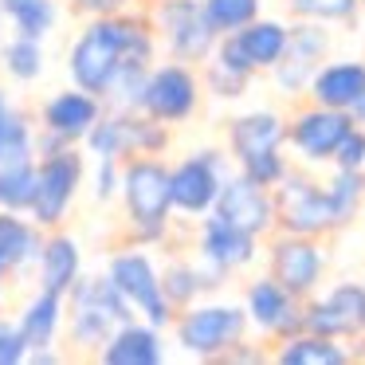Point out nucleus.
I'll return each instance as SVG.
<instances>
[{
	"mask_svg": "<svg viewBox=\"0 0 365 365\" xmlns=\"http://www.w3.org/2000/svg\"><path fill=\"white\" fill-rule=\"evenodd\" d=\"M153 59V32L142 16H98L71 48V79L79 91L106 95L122 59Z\"/></svg>",
	"mask_w": 365,
	"mask_h": 365,
	"instance_id": "f257e3e1",
	"label": "nucleus"
},
{
	"mask_svg": "<svg viewBox=\"0 0 365 365\" xmlns=\"http://www.w3.org/2000/svg\"><path fill=\"white\" fill-rule=\"evenodd\" d=\"M275 228L279 232H294V236H314L322 240L326 232H338V208L326 185L310 181L307 173L287 169V177L275 185Z\"/></svg>",
	"mask_w": 365,
	"mask_h": 365,
	"instance_id": "f03ea898",
	"label": "nucleus"
},
{
	"mask_svg": "<svg viewBox=\"0 0 365 365\" xmlns=\"http://www.w3.org/2000/svg\"><path fill=\"white\" fill-rule=\"evenodd\" d=\"M126 185V208L134 220V240L138 244H158L169 228V169L158 158H134L122 173Z\"/></svg>",
	"mask_w": 365,
	"mask_h": 365,
	"instance_id": "7ed1b4c3",
	"label": "nucleus"
},
{
	"mask_svg": "<svg viewBox=\"0 0 365 365\" xmlns=\"http://www.w3.org/2000/svg\"><path fill=\"white\" fill-rule=\"evenodd\" d=\"M247 334V310L232 302H208L189 307L185 318H177V341L185 354L197 357H224L232 346H240Z\"/></svg>",
	"mask_w": 365,
	"mask_h": 365,
	"instance_id": "20e7f679",
	"label": "nucleus"
},
{
	"mask_svg": "<svg viewBox=\"0 0 365 365\" xmlns=\"http://www.w3.org/2000/svg\"><path fill=\"white\" fill-rule=\"evenodd\" d=\"M83 181V158L67 145L59 153H48V158L36 165V197H32V220L40 228H56L67 216L75 192H79Z\"/></svg>",
	"mask_w": 365,
	"mask_h": 365,
	"instance_id": "39448f33",
	"label": "nucleus"
},
{
	"mask_svg": "<svg viewBox=\"0 0 365 365\" xmlns=\"http://www.w3.org/2000/svg\"><path fill=\"white\" fill-rule=\"evenodd\" d=\"M106 279L126 294L130 307L142 310L150 326L161 330V326L173 322V307H169L165 291H161V275H158V267L150 263V255H142V252L114 255L110 267H106Z\"/></svg>",
	"mask_w": 365,
	"mask_h": 365,
	"instance_id": "423d86ee",
	"label": "nucleus"
},
{
	"mask_svg": "<svg viewBox=\"0 0 365 365\" xmlns=\"http://www.w3.org/2000/svg\"><path fill=\"white\" fill-rule=\"evenodd\" d=\"M153 20L165 32V43L173 51V59H181V63H205L212 56L216 40H220L212 32V24H208L200 0H161Z\"/></svg>",
	"mask_w": 365,
	"mask_h": 365,
	"instance_id": "0eeeda50",
	"label": "nucleus"
},
{
	"mask_svg": "<svg viewBox=\"0 0 365 365\" xmlns=\"http://www.w3.org/2000/svg\"><path fill=\"white\" fill-rule=\"evenodd\" d=\"M271 259V279H275L283 291H291L294 299H310L314 287L322 283L326 271V252L314 236H294V232H283V236L271 240L267 247Z\"/></svg>",
	"mask_w": 365,
	"mask_h": 365,
	"instance_id": "6e6552de",
	"label": "nucleus"
},
{
	"mask_svg": "<svg viewBox=\"0 0 365 365\" xmlns=\"http://www.w3.org/2000/svg\"><path fill=\"white\" fill-rule=\"evenodd\" d=\"M200 106V79L189 63H165L153 71L150 67V79H145V91H142V114L158 122H185L192 118Z\"/></svg>",
	"mask_w": 365,
	"mask_h": 365,
	"instance_id": "1a4fd4ad",
	"label": "nucleus"
},
{
	"mask_svg": "<svg viewBox=\"0 0 365 365\" xmlns=\"http://www.w3.org/2000/svg\"><path fill=\"white\" fill-rule=\"evenodd\" d=\"M302 326L326 338H365V283H338L322 299L302 302Z\"/></svg>",
	"mask_w": 365,
	"mask_h": 365,
	"instance_id": "9d476101",
	"label": "nucleus"
},
{
	"mask_svg": "<svg viewBox=\"0 0 365 365\" xmlns=\"http://www.w3.org/2000/svg\"><path fill=\"white\" fill-rule=\"evenodd\" d=\"M224 185V158L212 150H200L169 169V200L185 216H208L216 205V192Z\"/></svg>",
	"mask_w": 365,
	"mask_h": 365,
	"instance_id": "9b49d317",
	"label": "nucleus"
},
{
	"mask_svg": "<svg viewBox=\"0 0 365 365\" xmlns=\"http://www.w3.org/2000/svg\"><path fill=\"white\" fill-rule=\"evenodd\" d=\"M349 130H354V118H349L346 110L310 103L307 110H299L287 122V142L294 145V153H299L302 161L322 165V161H334V150L341 145V138H346Z\"/></svg>",
	"mask_w": 365,
	"mask_h": 365,
	"instance_id": "f8f14e48",
	"label": "nucleus"
},
{
	"mask_svg": "<svg viewBox=\"0 0 365 365\" xmlns=\"http://www.w3.org/2000/svg\"><path fill=\"white\" fill-rule=\"evenodd\" d=\"M326 51H330V32H326V24H318V20H299V24L291 28V36H287L283 59L271 67L279 91L302 95V91L310 87V79H314V71L322 67Z\"/></svg>",
	"mask_w": 365,
	"mask_h": 365,
	"instance_id": "ddd939ff",
	"label": "nucleus"
},
{
	"mask_svg": "<svg viewBox=\"0 0 365 365\" xmlns=\"http://www.w3.org/2000/svg\"><path fill=\"white\" fill-rule=\"evenodd\" d=\"M216 216H224L228 224H236V228L252 232L255 240L267 236L271 228H275V197H271V189H263V185H255L252 177H224L220 192H216V205H212Z\"/></svg>",
	"mask_w": 365,
	"mask_h": 365,
	"instance_id": "4468645a",
	"label": "nucleus"
},
{
	"mask_svg": "<svg viewBox=\"0 0 365 365\" xmlns=\"http://www.w3.org/2000/svg\"><path fill=\"white\" fill-rule=\"evenodd\" d=\"M244 310H247V322H252L255 330L275 334L279 341L299 334V330H307V326H302V299H294L291 291H283L271 275L255 279V283L247 287V307Z\"/></svg>",
	"mask_w": 365,
	"mask_h": 365,
	"instance_id": "2eb2a0df",
	"label": "nucleus"
},
{
	"mask_svg": "<svg viewBox=\"0 0 365 365\" xmlns=\"http://www.w3.org/2000/svg\"><path fill=\"white\" fill-rule=\"evenodd\" d=\"M255 244H259V240H255L252 232H244V228H236V224H228L224 216L208 212V220L200 224L197 252L212 271L228 275V271H236V267H244V263L255 259Z\"/></svg>",
	"mask_w": 365,
	"mask_h": 365,
	"instance_id": "dca6fc26",
	"label": "nucleus"
},
{
	"mask_svg": "<svg viewBox=\"0 0 365 365\" xmlns=\"http://www.w3.org/2000/svg\"><path fill=\"white\" fill-rule=\"evenodd\" d=\"M103 118V106H98V98L91 95V91H63V95H51L48 103L40 106V126L51 130V134L67 138V142H75V138H87V130L95 126V122Z\"/></svg>",
	"mask_w": 365,
	"mask_h": 365,
	"instance_id": "f3484780",
	"label": "nucleus"
},
{
	"mask_svg": "<svg viewBox=\"0 0 365 365\" xmlns=\"http://www.w3.org/2000/svg\"><path fill=\"white\" fill-rule=\"evenodd\" d=\"M310 103L318 106H334V110H346L365 95V63L361 59H334L322 63L310 79Z\"/></svg>",
	"mask_w": 365,
	"mask_h": 365,
	"instance_id": "a211bd4d",
	"label": "nucleus"
},
{
	"mask_svg": "<svg viewBox=\"0 0 365 365\" xmlns=\"http://www.w3.org/2000/svg\"><path fill=\"white\" fill-rule=\"evenodd\" d=\"M283 142H287V122L279 118L275 110L240 114V118L228 126V150H232L236 161H247V158H255V153L279 150Z\"/></svg>",
	"mask_w": 365,
	"mask_h": 365,
	"instance_id": "6ab92c4d",
	"label": "nucleus"
},
{
	"mask_svg": "<svg viewBox=\"0 0 365 365\" xmlns=\"http://www.w3.org/2000/svg\"><path fill=\"white\" fill-rule=\"evenodd\" d=\"M228 36L236 40V48H240V56H244V63L252 67V75H255V71H271V67L283 59L291 28L279 24V20H259V16H255L252 24L236 28V32H228Z\"/></svg>",
	"mask_w": 365,
	"mask_h": 365,
	"instance_id": "aec40b11",
	"label": "nucleus"
},
{
	"mask_svg": "<svg viewBox=\"0 0 365 365\" xmlns=\"http://www.w3.org/2000/svg\"><path fill=\"white\" fill-rule=\"evenodd\" d=\"M103 361L110 365H158L161 361V338L158 326H138L122 322L103 341Z\"/></svg>",
	"mask_w": 365,
	"mask_h": 365,
	"instance_id": "412c9836",
	"label": "nucleus"
},
{
	"mask_svg": "<svg viewBox=\"0 0 365 365\" xmlns=\"http://www.w3.org/2000/svg\"><path fill=\"white\" fill-rule=\"evenodd\" d=\"M40 224H28L20 220V212L0 208V283L28 259H40Z\"/></svg>",
	"mask_w": 365,
	"mask_h": 365,
	"instance_id": "4be33fe9",
	"label": "nucleus"
},
{
	"mask_svg": "<svg viewBox=\"0 0 365 365\" xmlns=\"http://www.w3.org/2000/svg\"><path fill=\"white\" fill-rule=\"evenodd\" d=\"M59 314H63V294L56 291H43L36 294L32 302L24 307L20 314V334H24V346H28V357L40 354V349H51L56 346V334H59Z\"/></svg>",
	"mask_w": 365,
	"mask_h": 365,
	"instance_id": "5701e85b",
	"label": "nucleus"
},
{
	"mask_svg": "<svg viewBox=\"0 0 365 365\" xmlns=\"http://www.w3.org/2000/svg\"><path fill=\"white\" fill-rule=\"evenodd\" d=\"M275 361H283V365H346L349 349L341 346V338L299 330V334H291V338L279 341Z\"/></svg>",
	"mask_w": 365,
	"mask_h": 365,
	"instance_id": "b1692460",
	"label": "nucleus"
},
{
	"mask_svg": "<svg viewBox=\"0 0 365 365\" xmlns=\"http://www.w3.org/2000/svg\"><path fill=\"white\" fill-rule=\"evenodd\" d=\"M79 279V247L67 236H51L40 244V287L43 291L67 294Z\"/></svg>",
	"mask_w": 365,
	"mask_h": 365,
	"instance_id": "393cba45",
	"label": "nucleus"
},
{
	"mask_svg": "<svg viewBox=\"0 0 365 365\" xmlns=\"http://www.w3.org/2000/svg\"><path fill=\"white\" fill-rule=\"evenodd\" d=\"M220 271H212L205 259L200 263H173V267L161 275V291H165L169 307H192L200 291H212L220 287Z\"/></svg>",
	"mask_w": 365,
	"mask_h": 365,
	"instance_id": "a878e982",
	"label": "nucleus"
},
{
	"mask_svg": "<svg viewBox=\"0 0 365 365\" xmlns=\"http://www.w3.org/2000/svg\"><path fill=\"white\" fill-rule=\"evenodd\" d=\"M36 197V161H0V208L24 212Z\"/></svg>",
	"mask_w": 365,
	"mask_h": 365,
	"instance_id": "bb28decb",
	"label": "nucleus"
},
{
	"mask_svg": "<svg viewBox=\"0 0 365 365\" xmlns=\"http://www.w3.org/2000/svg\"><path fill=\"white\" fill-rule=\"evenodd\" d=\"M0 12L16 24L20 36H32V40H43L56 28V4L51 0H0Z\"/></svg>",
	"mask_w": 365,
	"mask_h": 365,
	"instance_id": "cd10ccee",
	"label": "nucleus"
},
{
	"mask_svg": "<svg viewBox=\"0 0 365 365\" xmlns=\"http://www.w3.org/2000/svg\"><path fill=\"white\" fill-rule=\"evenodd\" d=\"M0 56H4V67H9L12 79H20V83L40 79V71H43L40 40H32V36H16V40H9L4 48H0Z\"/></svg>",
	"mask_w": 365,
	"mask_h": 365,
	"instance_id": "c85d7f7f",
	"label": "nucleus"
},
{
	"mask_svg": "<svg viewBox=\"0 0 365 365\" xmlns=\"http://www.w3.org/2000/svg\"><path fill=\"white\" fill-rule=\"evenodd\" d=\"M326 189H330L334 208H338V220H341V228H346V224L357 216L361 200H365V169H338Z\"/></svg>",
	"mask_w": 365,
	"mask_h": 365,
	"instance_id": "c756f323",
	"label": "nucleus"
},
{
	"mask_svg": "<svg viewBox=\"0 0 365 365\" xmlns=\"http://www.w3.org/2000/svg\"><path fill=\"white\" fill-rule=\"evenodd\" d=\"M200 4H205V16L216 36L236 32L259 16V0H200Z\"/></svg>",
	"mask_w": 365,
	"mask_h": 365,
	"instance_id": "7c9ffc66",
	"label": "nucleus"
},
{
	"mask_svg": "<svg viewBox=\"0 0 365 365\" xmlns=\"http://www.w3.org/2000/svg\"><path fill=\"white\" fill-rule=\"evenodd\" d=\"M294 20H318V24H346L361 9L357 0H287Z\"/></svg>",
	"mask_w": 365,
	"mask_h": 365,
	"instance_id": "2f4dec72",
	"label": "nucleus"
},
{
	"mask_svg": "<svg viewBox=\"0 0 365 365\" xmlns=\"http://www.w3.org/2000/svg\"><path fill=\"white\" fill-rule=\"evenodd\" d=\"M240 173H244V177H252L255 185H263V189H275V185L287 177V158H283L279 150L255 153V158L240 161Z\"/></svg>",
	"mask_w": 365,
	"mask_h": 365,
	"instance_id": "473e14b6",
	"label": "nucleus"
},
{
	"mask_svg": "<svg viewBox=\"0 0 365 365\" xmlns=\"http://www.w3.org/2000/svg\"><path fill=\"white\" fill-rule=\"evenodd\" d=\"M205 83H208V91H212L216 98H240L247 91V75H236V71H228V67H220L212 59V63H208V71H205Z\"/></svg>",
	"mask_w": 365,
	"mask_h": 365,
	"instance_id": "72a5a7b5",
	"label": "nucleus"
},
{
	"mask_svg": "<svg viewBox=\"0 0 365 365\" xmlns=\"http://www.w3.org/2000/svg\"><path fill=\"white\" fill-rule=\"evenodd\" d=\"M334 165L338 169H365V130L361 126H354L341 138V145L334 150Z\"/></svg>",
	"mask_w": 365,
	"mask_h": 365,
	"instance_id": "f704fd0d",
	"label": "nucleus"
},
{
	"mask_svg": "<svg viewBox=\"0 0 365 365\" xmlns=\"http://www.w3.org/2000/svg\"><path fill=\"white\" fill-rule=\"evenodd\" d=\"M28 357V346H24V334H20L16 322L0 318V365H16Z\"/></svg>",
	"mask_w": 365,
	"mask_h": 365,
	"instance_id": "c9c22d12",
	"label": "nucleus"
},
{
	"mask_svg": "<svg viewBox=\"0 0 365 365\" xmlns=\"http://www.w3.org/2000/svg\"><path fill=\"white\" fill-rule=\"evenodd\" d=\"M114 189H122V169L114 158H98V173H95V197L110 200Z\"/></svg>",
	"mask_w": 365,
	"mask_h": 365,
	"instance_id": "e433bc0d",
	"label": "nucleus"
},
{
	"mask_svg": "<svg viewBox=\"0 0 365 365\" xmlns=\"http://www.w3.org/2000/svg\"><path fill=\"white\" fill-rule=\"evenodd\" d=\"M130 0H75V9L79 12H91V16H114V12H122Z\"/></svg>",
	"mask_w": 365,
	"mask_h": 365,
	"instance_id": "4c0bfd02",
	"label": "nucleus"
},
{
	"mask_svg": "<svg viewBox=\"0 0 365 365\" xmlns=\"http://www.w3.org/2000/svg\"><path fill=\"white\" fill-rule=\"evenodd\" d=\"M349 118H354V126H365V95L349 106Z\"/></svg>",
	"mask_w": 365,
	"mask_h": 365,
	"instance_id": "58836bf2",
	"label": "nucleus"
},
{
	"mask_svg": "<svg viewBox=\"0 0 365 365\" xmlns=\"http://www.w3.org/2000/svg\"><path fill=\"white\" fill-rule=\"evenodd\" d=\"M9 114H12V106L4 98V91H0V138H4V126H9Z\"/></svg>",
	"mask_w": 365,
	"mask_h": 365,
	"instance_id": "ea45409f",
	"label": "nucleus"
},
{
	"mask_svg": "<svg viewBox=\"0 0 365 365\" xmlns=\"http://www.w3.org/2000/svg\"><path fill=\"white\" fill-rule=\"evenodd\" d=\"M357 4H361V9H365V0H357Z\"/></svg>",
	"mask_w": 365,
	"mask_h": 365,
	"instance_id": "a19ab883",
	"label": "nucleus"
}]
</instances>
